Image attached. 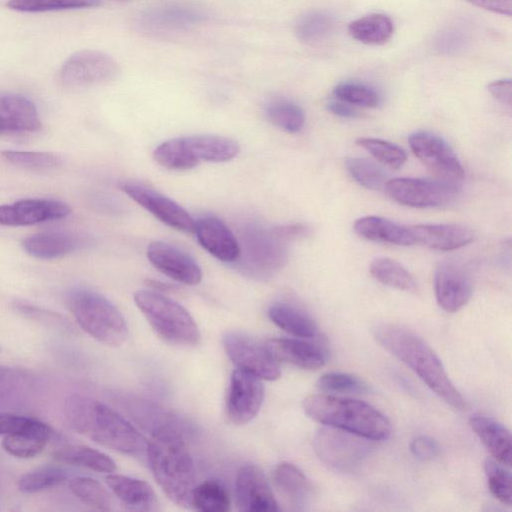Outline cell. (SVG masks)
Masks as SVG:
<instances>
[{
  "mask_svg": "<svg viewBox=\"0 0 512 512\" xmlns=\"http://www.w3.org/2000/svg\"><path fill=\"white\" fill-rule=\"evenodd\" d=\"M376 341L403 362L445 403L462 410L465 402L434 350L415 332L399 324L380 323L372 328Z\"/></svg>",
  "mask_w": 512,
  "mask_h": 512,
  "instance_id": "cell-1",
  "label": "cell"
},
{
  "mask_svg": "<svg viewBox=\"0 0 512 512\" xmlns=\"http://www.w3.org/2000/svg\"><path fill=\"white\" fill-rule=\"evenodd\" d=\"M70 426L102 446L131 456L143 455L147 441L123 416L108 405L73 394L65 400Z\"/></svg>",
  "mask_w": 512,
  "mask_h": 512,
  "instance_id": "cell-2",
  "label": "cell"
},
{
  "mask_svg": "<svg viewBox=\"0 0 512 512\" xmlns=\"http://www.w3.org/2000/svg\"><path fill=\"white\" fill-rule=\"evenodd\" d=\"M150 470L166 496L179 506H190L195 487V466L182 434L161 425L147 441L145 452Z\"/></svg>",
  "mask_w": 512,
  "mask_h": 512,
  "instance_id": "cell-3",
  "label": "cell"
},
{
  "mask_svg": "<svg viewBox=\"0 0 512 512\" xmlns=\"http://www.w3.org/2000/svg\"><path fill=\"white\" fill-rule=\"evenodd\" d=\"M303 410L313 420L368 440H384L391 433L389 420L370 404L332 395H310Z\"/></svg>",
  "mask_w": 512,
  "mask_h": 512,
  "instance_id": "cell-4",
  "label": "cell"
},
{
  "mask_svg": "<svg viewBox=\"0 0 512 512\" xmlns=\"http://www.w3.org/2000/svg\"><path fill=\"white\" fill-rule=\"evenodd\" d=\"M66 303L81 329L98 342L112 347L126 342L127 322L120 310L102 294L77 287L67 293Z\"/></svg>",
  "mask_w": 512,
  "mask_h": 512,
  "instance_id": "cell-5",
  "label": "cell"
},
{
  "mask_svg": "<svg viewBox=\"0 0 512 512\" xmlns=\"http://www.w3.org/2000/svg\"><path fill=\"white\" fill-rule=\"evenodd\" d=\"M136 306L154 331L165 341L180 346H195L201 335L190 313L179 303L152 290L134 294Z\"/></svg>",
  "mask_w": 512,
  "mask_h": 512,
  "instance_id": "cell-6",
  "label": "cell"
},
{
  "mask_svg": "<svg viewBox=\"0 0 512 512\" xmlns=\"http://www.w3.org/2000/svg\"><path fill=\"white\" fill-rule=\"evenodd\" d=\"M368 439L333 427L320 428L314 436L319 459L330 468L351 473L357 470L371 451Z\"/></svg>",
  "mask_w": 512,
  "mask_h": 512,
  "instance_id": "cell-7",
  "label": "cell"
},
{
  "mask_svg": "<svg viewBox=\"0 0 512 512\" xmlns=\"http://www.w3.org/2000/svg\"><path fill=\"white\" fill-rule=\"evenodd\" d=\"M408 141L413 154L437 180L460 186L464 169L444 139L430 132L418 131L411 134Z\"/></svg>",
  "mask_w": 512,
  "mask_h": 512,
  "instance_id": "cell-8",
  "label": "cell"
},
{
  "mask_svg": "<svg viewBox=\"0 0 512 512\" xmlns=\"http://www.w3.org/2000/svg\"><path fill=\"white\" fill-rule=\"evenodd\" d=\"M119 66L110 55L98 50H82L71 55L59 71V82L67 89L103 84L115 79Z\"/></svg>",
  "mask_w": 512,
  "mask_h": 512,
  "instance_id": "cell-9",
  "label": "cell"
},
{
  "mask_svg": "<svg viewBox=\"0 0 512 512\" xmlns=\"http://www.w3.org/2000/svg\"><path fill=\"white\" fill-rule=\"evenodd\" d=\"M231 361L239 368L262 380H276L281 376L279 363L268 352L265 344L239 332H228L222 339Z\"/></svg>",
  "mask_w": 512,
  "mask_h": 512,
  "instance_id": "cell-10",
  "label": "cell"
},
{
  "mask_svg": "<svg viewBox=\"0 0 512 512\" xmlns=\"http://www.w3.org/2000/svg\"><path fill=\"white\" fill-rule=\"evenodd\" d=\"M458 186L440 180L394 178L384 189L395 202L409 207L427 208L448 203L457 193Z\"/></svg>",
  "mask_w": 512,
  "mask_h": 512,
  "instance_id": "cell-11",
  "label": "cell"
},
{
  "mask_svg": "<svg viewBox=\"0 0 512 512\" xmlns=\"http://www.w3.org/2000/svg\"><path fill=\"white\" fill-rule=\"evenodd\" d=\"M246 269L253 274L266 275L282 267L287 260V248L274 230L252 226L243 236Z\"/></svg>",
  "mask_w": 512,
  "mask_h": 512,
  "instance_id": "cell-12",
  "label": "cell"
},
{
  "mask_svg": "<svg viewBox=\"0 0 512 512\" xmlns=\"http://www.w3.org/2000/svg\"><path fill=\"white\" fill-rule=\"evenodd\" d=\"M261 380L239 368L233 371L226 399V412L232 423L244 425L256 417L265 393Z\"/></svg>",
  "mask_w": 512,
  "mask_h": 512,
  "instance_id": "cell-13",
  "label": "cell"
},
{
  "mask_svg": "<svg viewBox=\"0 0 512 512\" xmlns=\"http://www.w3.org/2000/svg\"><path fill=\"white\" fill-rule=\"evenodd\" d=\"M120 189L164 224L182 232H193L194 219L178 203L135 181H123Z\"/></svg>",
  "mask_w": 512,
  "mask_h": 512,
  "instance_id": "cell-14",
  "label": "cell"
},
{
  "mask_svg": "<svg viewBox=\"0 0 512 512\" xmlns=\"http://www.w3.org/2000/svg\"><path fill=\"white\" fill-rule=\"evenodd\" d=\"M235 502L237 510L243 512L280 510L264 472L255 464H245L237 471Z\"/></svg>",
  "mask_w": 512,
  "mask_h": 512,
  "instance_id": "cell-15",
  "label": "cell"
},
{
  "mask_svg": "<svg viewBox=\"0 0 512 512\" xmlns=\"http://www.w3.org/2000/svg\"><path fill=\"white\" fill-rule=\"evenodd\" d=\"M147 257L157 270L179 283L196 285L202 279L197 262L174 245L154 241L147 248Z\"/></svg>",
  "mask_w": 512,
  "mask_h": 512,
  "instance_id": "cell-16",
  "label": "cell"
},
{
  "mask_svg": "<svg viewBox=\"0 0 512 512\" xmlns=\"http://www.w3.org/2000/svg\"><path fill=\"white\" fill-rule=\"evenodd\" d=\"M67 204L52 199H23L0 205V225L29 226L58 220L70 214Z\"/></svg>",
  "mask_w": 512,
  "mask_h": 512,
  "instance_id": "cell-17",
  "label": "cell"
},
{
  "mask_svg": "<svg viewBox=\"0 0 512 512\" xmlns=\"http://www.w3.org/2000/svg\"><path fill=\"white\" fill-rule=\"evenodd\" d=\"M434 283L437 303L446 312L460 310L472 296L469 274L454 262H444L437 268Z\"/></svg>",
  "mask_w": 512,
  "mask_h": 512,
  "instance_id": "cell-18",
  "label": "cell"
},
{
  "mask_svg": "<svg viewBox=\"0 0 512 512\" xmlns=\"http://www.w3.org/2000/svg\"><path fill=\"white\" fill-rule=\"evenodd\" d=\"M193 232L200 245L218 260L235 262L239 259V243L222 220L213 216L201 217L194 221Z\"/></svg>",
  "mask_w": 512,
  "mask_h": 512,
  "instance_id": "cell-19",
  "label": "cell"
},
{
  "mask_svg": "<svg viewBox=\"0 0 512 512\" xmlns=\"http://www.w3.org/2000/svg\"><path fill=\"white\" fill-rule=\"evenodd\" d=\"M206 17V13L196 6L170 3L143 12L140 25L152 31H170L199 24Z\"/></svg>",
  "mask_w": 512,
  "mask_h": 512,
  "instance_id": "cell-20",
  "label": "cell"
},
{
  "mask_svg": "<svg viewBox=\"0 0 512 512\" xmlns=\"http://www.w3.org/2000/svg\"><path fill=\"white\" fill-rule=\"evenodd\" d=\"M41 121L34 103L23 95L0 92V134L35 132Z\"/></svg>",
  "mask_w": 512,
  "mask_h": 512,
  "instance_id": "cell-21",
  "label": "cell"
},
{
  "mask_svg": "<svg viewBox=\"0 0 512 512\" xmlns=\"http://www.w3.org/2000/svg\"><path fill=\"white\" fill-rule=\"evenodd\" d=\"M265 347L279 363L285 362L306 370H316L326 362L325 352L313 343L292 338H270Z\"/></svg>",
  "mask_w": 512,
  "mask_h": 512,
  "instance_id": "cell-22",
  "label": "cell"
},
{
  "mask_svg": "<svg viewBox=\"0 0 512 512\" xmlns=\"http://www.w3.org/2000/svg\"><path fill=\"white\" fill-rule=\"evenodd\" d=\"M52 435L51 427L41 420L27 417L17 430L4 435L3 449L17 458L27 459L38 455Z\"/></svg>",
  "mask_w": 512,
  "mask_h": 512,
  "instance_id": "cell-23",
  "label": "cell"
},
{
  "mask_svg": "<svg viewBox=\"0 0 512 512\" xmlns=\"http://www.w3.org/2000/svg\"><path fill=\"white\" fill-rule=\"evenodd\" d=\"M273 483L291 510H304L309 505L313 487L307 476L294 464L283 462L273 471Z\"/></svg>",
  "mask_w": 512,
  "mask_h": 512,
  "instance_id": "cell-24",
  "label": "cell"
},
{
  "mask_svg": "<svg viewBox=\"0 0 512 512\" xmlns=\"http://www.w3.org/2000/svg\"><path fill=\"white\" fill-rule=\"evenodd\" d=\"M414 242L440 251L461 248L473 241V231L459 224H417L408 226Z\"/></svg>",
  "mask_w": 512,
  "mask_h": 512,
  "instance_id": "cell-25",
  "label": "cell"
},
{
  "mask_svg": "<svg viewBox=\"0 0 512 512\" xmlns=\"http://www.w3.org/2000/svg\"><path fill=\"white\" fill-rule=\"evenodd\" d=\"M105 482L126 509L132 511H156L159 509L156 494L146 481L110 473L106 476Z\"/></svg>",
  "mask_w": 512,
  "mask_h": 512,
  "instance_id": "cell-26",
  "label": "cell"
},
{
  "mask_svg": "<svg viewBox=\"0 0 512 512\" xmlns=\"http://www.w3.org/2000/svg\"><path fill=\"white\" fill-rule=\"evenodd\" d=\"M85 245L82 237L62 231L41 232L22 241V247L34 258L51 260L66 256Z\"/></svg>",
  "mask_w": 512,
  "mask_h": 512,
  "instance_id": "cell-27",
  "label": "cell"
},
{
  "mask_svg": "<svg viewBox=\"0 0 512 512\" xmlns=\"http://www.w3.org/2000/svg\"><path fill=\"white\" fill-rule=\"evenodd\" d=\"M469 425L494 459L506 467L511 464V435L509 430L485 415H473Z\"/></svg>",
  "mask_w": 512,
  "mask_h": 512,
  "instance_id": "cell-28",
  "label": "cell"
},
{
  "mask_svg": "<svg viewBox=\"0 0 512 512\" xmlns=\"http://www.w3.org/2000/svg\"><path fill=\"white\" fill-rule=\"evenodd\" d=\"M354 231L362 238L399 246L414 244L413 236L408 226L399 225L379 216H364L354 223Z\"/></svg>",
  "mask_w": 512,
  "mask_h": 512,
  "instance_id": "cell-29",
  "label": "cell"
},
{
  "mask_svg": "<svg viewBox=\"0 0 512 512\" xmlns=\"http://www.w3.org/2000/svg\"><path fill=\"white\" fill-rule=\"evenodd\" d=\"M185 138L199 163L201 161L227 162L235 158L240 152L239 143L228 137L197 134Z\"/></svg>",
  "mask_w": 512,
  "mask_h": 512,
  "instance_id": "cell-30",
  "label": "cell"
},
{
  "mask_svg": "<svg viewBox=\"0 0 512 512\" xmlns=\"http://www.w3.org/2000/svg\"><path fill=\"white\" fill-rule=\"evenodd\" d=\"M268 316L275 325L293 336L311 338L317 334V325L313 318L291 304H272L268 309Z\"/></svg>",
  "mask_w": 512,
  "mask_h": 512,
  "instance_id": "cell-31",
  "label": "cell"
},
{
  "mask_svg": "<svg viewBox=\"0 0 512 512\" xmlns=\"http://www.w3.org/2000/svg\"><path fill=\"white\" fill-rule=\"evenodd\" d=\"M56 461L100 473H113L115 462L105 453L85 445H68L54 452Z\"/></svg>",
  "mask_w": 512,
  "mask_h": 512,
  "instance_id": "cell-32",
  "label": "cell"
},
{
  "mask_svg": "<svg viewBox=\"0 0 512 512\" xmlns=\"http://www.w3.org/2000/svg\"><path fill=\"white\" fill-rule=\"evenodd\" d=\"M355 40L368 45H382L392 36L393 21L382 13H372L352 21L347 28Z\"/></svg>",
  "mask_w": 512,
  "mask_h": 512,
  "instance_id": "cell-33",
  "label": "cell"
},
{
  "mask_svg": "<svg viewBox=\"0 0 512 512\" xmlns=\"http://www.w3.org/2000/svg\"><path fill=\"white\" fill-rule=\"evenodd\" d=\"M153 158L160 166L174 171L190 170L199 164L185 137L162 142L154 149Z\"/></svg>",
  "mask_w": 512,
  "mask_h": 512,
  "instance_id": "cell-34",
  "label": "cell"
},
{
  "mask_svg": "<svg viewBox=\"0 0 512 512\" xmlns=\"http://www.w3.org/2000/svg\"><path fill=\"white\" fill-rule=\"evenodd\" d=\"M371 275L383 285L415 292L417 284L412 274L399 262L388 257H377L370 263Z\"/></svg>",
  "mask_w": 512,
  "mask_h": 512,
  "instance_id": "cell-35",
  "label": "cell"
},
{
  "mask_svg": "<svg viewBox=\"0 0 512 512\" xmlns=\"http://www.w3.org/2000/svg\"><path fill=\"white\" fill-rule=\"evenodd\" d=\"M190 506L201 512H226L230 510V496L220 482L207 480L195 486L190 497Z\"/></svg>",
  "mask_w": 512,
  "mask_h": 512,
  "instance_id": "cell-36",
  "label": "cell"
},
{
  "mask_svg": "<svg viewBox=\"0 0 512 512\" xmlns=\"http://www.w3.org/2000/svg\"><path fill=\"white\" fill-rule=\"evenodd\" d=\"M68 477V470L61 466L43 465L23 474L17 487L23 493H38L61 485Z\"/></svg>",
  "mask_w": 512,
  "mask_h": 512,
  "instance_id": "cell-37",
  "label": "cell"
},
{
  "mask_svg": "<svg viewBox=\"0 0 512 512\" xmlns=\"http://www.w3.org/2000/svg\"><path fill=\"white\" fill-rule=\"evenodd\" d=\"M71 492L86 505L100 510L111 511L113 499L109 491L96 479L77 476L69 480Z\"/></svg>",
  "mask_w": 512,
  "mask_h": 512,
  "instance_id": "cell-38",
  "label": "cell"
},
{
  "mask_svg": "<svg viewBox=\"0 0 512 512\" xmlns=\"http://www.w3.org/2000/svg\"><path fill=\"white\" fill-rule=\"evenodd\" d=\"M265 113L273 125L288 133L299 132L305 123L303 109L287 99L270 101L265 108Z\"/></svg>",
  "mask_w": 512,
  "mask_h": 512,
  "instance_id": "cell-39",
  "label": "cell"
},
{
  "mask_svg": "<svg viewBox=\"0 0 512 512\" xmlns=\"http://www.w3.org/2000/svg\"><path fill=\"white\" fill-rule=\"evenodd\" d=\"M334 27V19L324 11H310L298 18L295 24L297 38L307 44L324 40Z\"/></svg>",
  "mask_w": 512,
  "mask_h": 512,
  "instance_id": "cell-40",
  "label": "cell"
},
{
  "mask_svg": "<svg viewBox=\"0 0 512 512\" xmlns=\"http://www.w3.org/2000/svg\"><path fill=\"white\" fill-rule=\"evenodd\" d=\"M345 166L350 176L366 189L381 190L388 181L385 171L378 164L366 158H347Z\"/></svg>",
  "mask_w": 512,
  "mask_h": 512,
  "instance_id": "cell-41",
  "label": "cell"
},
{
  "mask_svg": "<svg viewBox=\"0 0 512 512\" xmlns=\"http://www.w3.org/2000/svg\"><path fill=\"white\" fill-rule=\"evenodd\" d=\"M356 143L376 160L391 169H399L407 159L406 152L398 145L377 138L360 137Z\"/></svg>",
  "mask_w": 512,
  "mask_h": 512,
  "instance_id": "cell-42",
  "label": "cell"
},
{
  "mask_svg": "<svg viewBox=\"0 0 512 512\" xmlns=\"http://www.w3.org/2000/svg\"><path fill=\"white\" fill-rule=\"evenodd\" d=\"M101 5L100 0H9L7 7L20 12H46Z\"/></svg>",
  "mask_w": 512,
  "mask_h": 512,
  "instance_id": "cell-43",
  "label": "cell"
},
{
  "mask_svg": "<svg viewBox=\"0 0 512 512\" xmlns=\"http://www.w3.org/2000/svg\"><path fill=\"white\" fill-rule=\"evenodd\" d=\"M2 156L13 165L29 170L46 171L62 164V158L50 152L6 150Z\"/></svg>",
  "mask_w": 512,
  "mask_h": 512,
  "instance_id": "cell-44",
  "label": "cell"
},
{
  "mask_svg": "<svg viewBox=\"0 0 512 512\" xmlns=\"http://www.w3.org/2000/svg\"><path fill=\"white\" fill-rule=\"evenodd\" d=\"M336 99L349 105L373 108L380 102L379 94L370 86L358 82H342L335 86Z\"/></svg>",
  "mask_w": 512,
  "mask_h": 512,
  "instance_id": "cell-45",
  "label": "cell"
},
{
  "mask_svg": "<svg viewBox=\"0 0 512 512\" xmlns=\"http://www.w3.org/2000/svg\"><path fill=\"white\" fill-rule=\"evenodd\" d=\"M505 466L496 460L487 459L484 471L491 494L502 504L511 505V475Z\"/></svg>",
  "mask_w": 512,
  "mask_h": 512,
  "instance_id": "cell-46",
  "label": "cell"
},
{
  "mask_svg": "<svg viewBox=\"0 0 512 512\" xmlns=\"http://www.w3.org/2000/svg\"><path fill=\"white\" fill-rule=\"evenodd\" d=\"M317 388L326 393H365L367 384L355 375L343 372H328L317 380Z\"/></svg>",
  "mask_w": 512,
  "mask_h": 512,
  "instance_id": "cell-47",
  "label": "cell"
},
{
  "mask_svg": "<svg viewBox=\"0 0 512 512\" xmlns=\"http://www.w3.org/2000/svg\"><path fill=\"white\" fill-rule=\"evenodd\" d=\"M412 454L420 460H431L438 455L439 446L429 436H418L410 444Z\"/></svg>",
  "mask_w": 512,
  "mask_h": 512,
  "instance_id": "cell-48",
  "label": "cell"
},
{
  "mask_svg": "<svg viewBox=\"0 0 512 512\" xmlns=\"http://www.w3.org/2000/svg\"><path fill=\"white\" fill-rule=\"evenodd\" d=\"M466 38L460 31H445L437 40V49L443 53H454L465 46Z\"/></svg>",
  "mask_w": 512,
  "mask_h": 512,
  "instance_id": "cell-49",
  "label": "cell"
},
{
  "mask_svg": "<svg viewBox=\"0 0 512 512\" xmlns=\"http://www.w3.org/2000/svg\"><path fill=\"white\" fill-rule=\"evenodd\" d=\"M490 94L500 103L511 106L512 101V83L510 79H500L491 82L488 85Z\"/></svg>",
  "mask_w": 512,
  "mask_h": 512,
  "instance_id": "cell-50",
  "label": "cell"
},
{
  "mask_svg": "<svg viewBox=\"0 0 512 512\" xmlns=\"http://www.w3.org/2000/svg\"><path fill=\"white\" fill-rule=\"evenodd\" d=\"M469 3L487 11L511 16L512 0H466Z\"/></svg>",
  "mask_w": 512,
  "mask_h": 512,
  "instance_id": "cell-51",
  "label": "cell"
},
{
  "mask_svg": "<svg viewBox=\"0 0 512 512\" xmlns=\"http://www.w3.org/2000/svg\"><path fill=\"white\" fill-rule=\"evenodd\" d=\"M27 416L0 413V435H6L20 428L26 421Z\"/></svg>",
  "mask_w": 512,
  "mask_h": 512,
  "instance_id": "cell-52",
  "label": "cell"
},
{
  "mask_svg": "<svg viewBox=\"0 0 512 512\" xmlns=\"http://www.w3.org/2000/svg\"><path fill=\"white\" fill-rule=\"evenodd\" d=\"M273 230L284 241L296 239L307 234V228L300 224L285 225Z\"/></svg>",
  "mask_w": 512,
  "mask_h": 512,
  "instance_id": "cell-53",
  "label": "cell"
},
{
  "mask_svg": "<svg viewBox=\"0 0 512 512\" xmlns=\"http://www.w3.org/2000/svg\"><path fill=\"white\" fill-rule=\"evenodd\" d=\"M343 101L330 100L327 104V109L334 115L344 118H351L357 115V111Z\"/></svg>",
  "mask_w": 512,
  "mask_h": 512,
  "instance_id": "cell-54",
  "label": "cell"
},
{
  "mask_svg": "<svg viewBox=\"0 0 512 512\" xmlns=\"http://www.w3.org/2000/svg\"><path fill=\"white\" fill-rule=\"evenodd\" d=\"M12 372V369H10L9 367L0 365V382H3L6 379L10 378L12 376Z\"/></svg>",
  "mask_w": 512,
  "mask_h": 512,
  "instance_id": "cell-55",
  "label": "cell"
},
{
  "mask_svg": "<svg viewBox=\"0 0 512 512\" xmlns=\"http://www.w3.org/2000/svg\"><path fill=\"white\" fill-rule=\"evenodd\" d=\"M117 1H128V0H117Z\"/></svg>",
  "mask_w": 512,
  "mask_h": 512,
  "instance_id": "cell-56",
  "label": "cell"
}]
</instances>
